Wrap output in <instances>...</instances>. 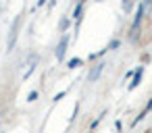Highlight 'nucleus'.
I'll use <instances>...</instances> for the list:
<instances>
[{"label": "nucleus", "mask_w": 152, "mask_h": 133, "mask_svg": "<svg viewBox=\"0 0 152 133\" xmlns=\"http://www.w3.org/2000/svg\"><path fill=\"white\" fill-rule=\"evenodd\" d=\"M19 27H21V17H17V19L13 21L11 29H9V42H7V48H9V50H13V46H15V40H17V36H19Z\"/></svg>", "instance_id": "nucleus-1"}, {"label": "nucleus", "mask_w": 152, "mask_h": 133, "mask_svg": "<svg viewBox=\"0 0 152 133\" xmlns=\"http://www.w3.org/2000/svg\"><path fill=\"white\" fill-rule=\"evenodd\" d=\"M67 46H69V36H61V40H58V44H56V52H54L56 60H63V58H65Z\"/></svg>", "instance_id": "nucleus-2"}, {"label": "nucleus", "mask_w": 152, "mask_h": 133, "mask_svg": "<svg viewBox=\"0 0 152 133\" xmlns=\"http://www.w3.org/2000/svg\"><path fill=\"white\" fill-rule=\"evenodd\" d=\"M102 71H104V63H96V65L90 69V73H88V81H96V79L102 75Z\"/></svg>", "instance_id": "nucleus-3"}, {"label": "nucleus", "mask_w": 152, "mask_h": 133, "mask_svg": "<svg viewBox=\"0 0 152 133\" xmlns=\"http://www.w3.org/2000/svg\"><path fill=\"white\" fill-rule=\"evenodd\" d=\"M142 75H144V67H137L135 73H133V79H131V83H129L127 87H129V89H135V87L140 85V81H142Z\"/></svg>", "instance_id": "nucleus-4"}, {"label": "nucleus", "mask_w": 152, "mask_h": 133, "mask_svg": "<svg viewBox=\"0 0 152 133\" xmlns=\"http://www.w3.org/2000/svg\"><path fill=\"white\" fill-rule=\"evenodd\" d=\"M150 110H152V100H150V102L146 104V108H144V110H142V112H140V114H137V116L133 118V123H131V125H137V123H140V121H142V118H144V116H146V114H148Z\"/></svg>", "instance_id": "nucleus-5"}, {"label": "nucleus", "mask_w": 152, "mask_h": 133, "mask_svg": "<svg viewBox=\"0 0 152 133\" xmlns=\"http://www.w3.org/2000/svg\"><path fill=\"white\" fill-rule=\"evenodd\" d=\"M81 15H83V2H77V7H75V11H73V17H75V21H77V27H79Z\"/></svg>", "instance_id": "nucleus-6"}, {"label": "nucleus", "mask_w": 152, "mask_h": 133, "mask_svg": "<svg viewBox=\"0 0 152 133\" xmlns=\"http://www.w3.org/2000/svg\"><path fill=\"white\" fill-rule=\"evenodd\" d=\"M81 65H83V60H81V58H71V60L67 63V67H69V69H77V67H81Z\"/></svg>", "instance_id": "nucleus-7"}, {"label": "nucleus", "mask_w": 152, "mask_h": 133, "mask_svg": "<svg viewBox=\"0 0 152 133\" xmlns=\"http://www.w3.org/2000/svg\"><path fill=\"white\" fill-rule=\"evenodd\" d=\"M58 27H61V31H65V29H69V19H61V23H58Z\"/></svg>", "instance_id": "nucleus-8"}, {"label": "nucleus", "mask_w": 152, "mask_h": 133, "mask_svg": "<svg viewBox=\"0 0 152 133\" xmlns=\"http://www.w3.org/2000/svg\"><path fill=\"white\" fill-rule=\"evenodd\" d=\"M119 44H121L119 40H113V42L108 44V48H106V50H115V48H119Z\"/></svg>", "instance_id": "nucleus-9"}, {"label": "nucleus", "mask_w": 152, "mask_h": 133, "mask_svg": "<svg viewBox=\"0 0 152 133\" xmlns=\"http://www.w3.org/2000/svg\"><path fill=\"white\" fill-rule=\"evenodd\" d=\"M27 100H29V102H34V100H38V92H31V94L27 96Z\"/></svg>", "instance_id": "nucleus-10"}, {"label": "nucleus", "mask_w": 152, "mask_h": 133, "mask_svg": "<svg viewBox=\"0 0 152 133\" xmlns=\"http://www.w3.org/2000/svg\"><path fill=\"white\" fill-rule=\"evenodd\" d=\"M123 9H125V11L131 9V0H125V2H123Z\"/></svg>", "instance_id": "nucleus-11"}, {"label": "nucleus", "mask_w": 152, "mask_h": 133, "mask_svg": "<svg viewBox=\"0 0 152 133\" xmlns=\"http://www.w3.org/2000/svg\"><path fill=\"white\" fill-rule=\"evenodd\" d=\"M63 96H65V92H58V94H56V96H54V102H58V100H61V98H63Z\"/></svg>", "instance_id": "nucleus-12"}, {"label": "nucleus", "mask_w": 152, "mask_h": 133, "mask_svg": "<svg viewBox=\"0 0 152 133\" xmlns=\"http://www.w3.org/2000/svg\"><path fill=\"white\" fill-rule=\"evenodd\" d=\"M44 2H46V0H38V7H42Z\"/></svg>", "instance_id": "nucleus-13"}, {"label": "nucleus", "mask_w": 152, "mask_h": 133, "mask_svg": "<svg viewBox=\"0 0 152 133\" xmlns=\"http://www.w3.org/2000/svg\"><path fill=\"white\" fill-rule=\"evenodd\" d=\"M96 2H102V0H96Z\"/></svg>", "instance_id": "nucleus-14"}]
</instances>
